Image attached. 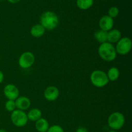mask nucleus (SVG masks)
Returning a JSON list of instances; mask_svg holds the SVG:
<instances>
[{
    "instance_id": "nucleus-1",
    "label": "nucleus",
    "mask_w": 132,
    "mask_h": 132,
    "mask_svg": "<svg viewBox=\"0 0 132 132\" xmlns=\"http://www.w3.org/2000/svg\"><path fill=\"white\" fill-rule=\"evenodd\" d=\"M57 15L52 11H45L40 17V23L46 30L52 31L59 25Z\"/></svg>"
},
{
    "instance_id": "nucleus-2",
    "label": "nucleus",
    "mask_w": 132,
    "mask_h": 132,
    "mask_svg": "<svg viewBox=\"0 0 132 132\" xmlns=\"http://www.w3.org/2000/svg\"><path fill=\"white\" fill-rule=\"evenodd\" d=\"M98 54L103 60L110 62L116 59L117 54L114 45L109 42H106L100 44L98 48Z\"/></svg>"
},
{
    "instance_id": "nucleus-3",
    "label": "nucleus",
    "mask_w": 132,
    "mask_h": 132,
    "mask_svg": "<svg viewBox=\"0 0 132 132\" xmlns=\"http://www.w3.org/2000/svg\"><path fill=\"white\" fill-rule=\"evenodd\" d=\"M90 81L97 88H103L109 82L106 73L101 70H95L90 74Z\"/></svg>"
},
{
    "instance_id": "nucleus-4",
    "label": "nucleus",
    "mask_w": 132,
    "mask_h": 132,
    "mask_svg": "<svg viewBox=\"0 0 132 132\" xmlns=\"http://www.w3.org/2000/svg\"><path fill=\"white\" fill-rule=\"evenodd\" d=\"M125 116L119 112H113L108 118V125L112 130L117 131L121 130L125 125Z\"/></svg>"
},
{
    "instance_id": "nucleus-5",
    "label": "nucleus",
    "mask_w": 132,
    "mask_h": 132,
    "mask_svg": "<svg viewBox=\"0 0 132 132\" xmlns=\"http://www.w3.org/2000/svg\"><path fill=\"white\" fill-rule=\"evenodd\" d=\"M10 119L14 126L19 128L26 126L28 121L27 115L24 112V111L18 109L11 112Z\"/></svg>"
},
{
    "instance_id": "nucleus-6",
    "label": "nucleus",
    "mask_w": 132,
    "mask_h": 132,
    "mask_svg": "<svg viewBox=\"0 0 132 132\" xmlns=\"http://www.w3.org/2000/svg\"><path fill=\"white\" fill-rule=\"evenodd\" d=\"M117 54L125 55L130 52L132 48V41L131 39L128 37H121L115 46Z\"/></svg>"
},
{
    "instance_id": "nucleus-7",
    "label": "nucleus",
    "mask_w": 132,
    "mask_h": 132,
    "mask_svg": "<svg viewBox=\"0 0 132 132\" xmlns=\"http://www.w3.org/2000/svg\"><path fill=\"white\" fill-rule=\"evenodd\" d=\"M35 62V55L32 52L27 51L23 52L19 56L18 64L23 69H28L30 68Z\"/></svg>"
},
{
    "instance_id": "nucleus-8",
    "label": "nucleus",
    "mask_w": 132,
    "mask_h": 132,
    "mask_svg": "<svg viewBox=\"0 0 132 132\" xmlns=\"http://www.w3.org/2000/svg\"><path fill=\"white\" fill-rule=\"evenodd\" d=\"M3 94L8 100L15 101L19 95V90L15 85L8 84L3 88Z\"/></svg>"
},
{
    "instance_id": "nucleus-9",
    "label": "nucleus",
    "mask_w": 132,
    "mask_h": 132,
    "mask_svg": "<svg viewBox=\"0 0 132 132\" xmlns=\"http://www.w3.org/2000/svg\"><path fill=\"white\" fill-rule=\"evenodd\" d=\"M59 90L55 86H49L46 88L44 91V97L48 101H54L57 100L59 96Z\"/></svg>"
},
{
    "instance_id": "nucleus-10",
    "label": "nucleus",
    "mask_w": 132,
    "mask_h": 132,
    "mask_svg": "<svg viewBox=\"0 0 132 132\" xmlns=\"http://www.w3.org/2000/svg\"><path fill=\"white\" fill-rule=\"evenodd\" d=\"M114 21L113 18L108 15H104L101 18L99 21V27L102 30L108 32L113 28Z\"/></svg>"
},
{
    "instance_id": "nucleus-11",
    "label": "nucleus",
    "mask_w": 132,
    "mask_h": 132,
    "mask_svg": "<svg viewBox=\"0 0 132 132\" xmlns=\"http://www.w3.org/2000/svg\"><path fill=\"white\" fill-rule=\"evenodd\" d=\"M16 109L24 111L28 110L30 107L31 101L28 97L26 96L18 97L15 100Z\"/></svg>"
},
{
    "instance_id": "nucleus-12",
    "label": "nucleus",
    "mask_w": 132,
    "mask_h": 132,
    "mask_svg": "<svg viewBox=\"0 0 132 132\" xmlns=\"http://www.w3.org/2000/svg\"><path fill=\"white\" fill-rule=\"evenodd\" d=\"M122 37V34L118 29L110 30L107 32V42L110 43H117Z\"/></svg>"
},
{
    "instance_id": "nucleus-13",
    "label": "nucleus",
    "mask_w": 132,
    "mask_h": 132,
    "mask_svg": "<svg viewBox=\"0 0 132 132\" xmlns=\"http://www.w3.org/2000/svg\"><path fill=\"white\" fill-rule=\"evenodd\" d=\"M50 127L49 122L46 119L41 117L35 123V128L38 132H46Z\"/></svg>"
},
{
    "instance_id": "nucleus-14",
    "label": "nucleus",
    "mask_w": 132,
    "mask_h": 132,
    "mask_svg": "<svg viewBox=\"0 0 132 132\" xmlns=\"http://www.w3.org/2000/svg\"><path fill=\"white\" fill-rule=\"evenodd\" d=\"M46 30L41 24H36L32 26L30 29V34L36 38L41 37L45 34Z\"/></svg>"
},
{
    "instance_id": "nucleus-15",
    "label": "nucleus",
    "mask_w": 132,
    "mask_h": 132,
    "mask_svg": "<svg viewBox=\"0 0 132 132\" xmlns=\"http://www.w3.org/2000/svg\"><path fill=\"white\" fill-rule=\"evenodd\" d=\"M27 115L28 119L31 121H34V122H36L42 117V112L39 108H37L30 110Z\"/></svg>"
},
{
    "instance_id": "nucleus-16",
    "label": "nucleus",
    "mask_w": 132,
    "mask_h": 132,
    "mask_svg": "<svg viewBox=\"0 0 132 132\" xmlns=\"http://www.w3.org/2000/svg\"><path fill=\"white\" fill-rule=\"evenodd\" d=\"M109 81H116L120 76V71L117 67H111L106 73Z\"/></svg>"
},
{
    "instance_id": "nucleus-17",
    "label": "nucleus",
    "mask_w": 132,
    "mask_h": 132,
    "mask_svg": "<svg viewBox=\"0 0 132 132\" xmlns=\"http://www.w3.org/2000/svg\"><path fill=\"white\" fill-rule=\"evenodd\" d=\"M94 0H76V5L79 9L86 10L93 6Z\"/></svg>"
},
{
    "instance_id": "nucleus-18",
    "label": "nucleus",
    "mask_w": 132,
    "mask_h": 132,
    "mask_svg": "<svg viewBox=\"0 0 132 132\" xmlns=\"http://www.w3.org/2000/svg\"><path fill=\"white\" fill-rule=\"evenodd\" d=\"M107 32L106 31L99 30L94 34V37L100 44L107 42Z\"/></svg>"
},
{
    "instance_id": "nucleus-19",
    "label": "nucleus",
    "mask_w": 132,
    "mask_h": 132,
    "mask_svg": "<svg viewBox=\"0 0 132 132\" xmlns=\"http://www.w3.org/2000/svg\"><path fill=\"white\" fill-rule=\"evenodd\" d=\"M5 109L9 112H12L15 110H16V106H15V101L13 100H7L5 104Z\"/></svg>"
},
{
    "instance_id": "nucleus-20",
    "label": "nucleus",
    "mask_w": 132,
    "mask_h": 132,
    "mask_svg": "<svg viewBox=\"0 0 132 132\" xmlns=\"http://www.w3.org/2000/svg\"><path fill=\"white\" fill-rule=\"evenodd\" d=\"M108 14L110 17H111L112 18H117L119 14V10L118 8L116 6H113L112 7H110L108 10Z\"/></svg>"
},
{
    "instance_id": "nucleus-21",
    "label": "nucleus",
    "mask_w": 132,
    "mask_h": 132,
    "mask_svg": "<svg viewBox=\"0 0 132 132\" xmlns=\"http://www.w3.org/2000/svg\"><path fill=\"white\" fill-rule=\"evenodd\" d=\"M46 132H64V130L59 125H55L50 126Z\"/></svg>"
},
{
    "instance_id": "nucleus-22",
    "label": "nucleus",
    "mask_w": 132,
    "mask_h": 132,
    "mask_svg": "<svg viewBox=\"0 0 132 132\" xmlns=\"http://www.w3.org/2000/svg\"><path fill=\"white\" fill-rule=\"evenodd\" d=\"M76 132H88V130L86 127L80 126V127L77 128V129L76 130Z\"/></svg>"
},
{
    "instance_id": "nucleus-23",
    "label": "nucleus",
    "mask_w": 132,
    "mask_h": 132,
    "mask_svg": "<svg viewBox=\"0 0 132 132\" xmlns=\"http://www.w3.org/2000/svg\"><path fill=\"white\" fill-rule=\"evenodd\" d=\"M4 80V74L2 72V71L0 70V84L2 83Z\"/></svg>"
},
{
    "instance_id": "nucleus-24",
    "label": "nucleus",
    "mask_w": 132,
    "mask_h": 132,
    "mask_svg": "<svg viewBox=\"0 0 132 132\" xmlns=\"http://www.w3.org/2000/svg\"><path fill=\"white\" fill-rule=\"evenodd\" d=\"M9 3H13V4H15V3H19L21 0H7Z\"/></svg>"
},
{
    "instance_id": "nucleus-25",
    "label": "nucleus",
    "mask_w": 132,
    "mask_h": 132,
    "mask_svg": "<svg viewBox=\"0 0 132 132\" xmlns=\"http://www.w3.org/2000/svg\"><path fill=\"white\" fill-rule=\"evenodd\" d=\"M0 132H7L4 129H0Z\"/></svg>"
},
{
    "instance_id": "nucleus-26",
    "label": "nucleus",
    "mask_w": 132,
    "mask_h": 132,
    "mask_svg": "<svg viewBox=\"0 0 132 132\" xmlns=\"http://www.w3.org/2000/svg\"><path fill=\"white\" fill-rule=\"evenodd\" d=\"M108 132H117V131H115V130H110V131H109Z\"/></svg>"
},
{
    "instance_id": "nucleus-27",
    "label": "nucleus",
    "mask_w": 132,
    "mask_h": 132,
    "mask_svg": "<svg viewBox=\"0 0 132 132\" xmlns=\"http://www.w3.org/2000/svg\"><path fill=\"white\" fill-rule=\"evenodd\" d=\"M0 60H1V57H0Z\"/></svg>"
},
{
    "instance_id": "nucleus-28",
    "label": "nucleus",
    "mask_w": 132,
    "mask_h": 132,
    "mask_svg": "<svg viewBox=\"0 0 132 132\" xmlns=\"http://www.w3.org/2000/svg\"><path fill=\"white\" fill-rule=\"evenodd\" d=\"M0 1H1V0H0Z\"/></svg>"
}]
</instances>
